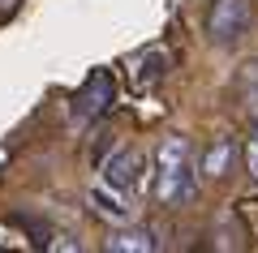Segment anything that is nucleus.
<instances>
[{"mask_svg": "<svg viewBox=\"0 0 258 253\" xmlns=\"http://www.w3.org/2000/svg\"><path fill=\"white\" fill-rule=\"evenodd\" d=\"M138 176H142V154L129 150V146H120V150L103 163V185H108V189H116V193H134Z\"/></svg>", "mask_w": 258, "mask_h": 253, "instance_id": "4", "label": "nucleus"}, {"mask_svg": "<svg viewBox=\"0 0 258 253\" xmlns=\"http://www.w3.org/2000/svg\"><path fill=\"white\" fill-rule=\"evenodd\" d=\"M249 0H211V13H207V39L215 47H232L241 35L249 30Z\"/></svg>", "mask_w": 258, "mask_h": 253, "instance_id": "2", "label": "nucleus"}, {"mask_svg": "<svg viewBox=\"0 0 258 253\" xmlns=\"http://www.w3.org/2000/svg\"><path fill=\"white\" fill-rule=\"evenodd\" d=\"M198 193V172L189 159V142L181 133H168L155 150V198L164 206H185Z\"/></svg>", "mask_w": 258, "mask_h": 253, "instance_id": "1", "label": "nucleus"}, {"mask_svg": "<svg viewBox=\"0 0 258 253\" xmlns=\"http://www.w3.org/2000/svg\"><path fill=\"white\" fill-rule=\"evenodd\" d=\"M108 103H112V77L99 69V73H91L86 86L74 95V112H78V120H95V116L108 112Z\"/></svg>", "mask_w": 258, "mask_h": 253, "instance_id": "3", "label": "nucleus"}, {"mask_svg": "<svg viewBox=\"0 0 258 253\" xmlns=\"http://www.w3.org/2000/svg\"><path fill=\"white\" fill-rule=\"evenodd\" d=\"M245 172L258 181V129L249 133V142H245Z\"/></svg>", "mask_w": 258, "mask_h": 253, "instance_id": "9", "label": "nucleus"}, {"mask_svg": "<svg viewBox=\"0 0 258 253\" xmlns=\"http://www.w3.org/2000/svg\"><path fill=\"white\" fill-rule=\"evenodd\" d=\"M232 154H237V142H232V137H215V142L207 146V154H203V176H207V181H220V176H228Z\"/></svg>", "mask_w": 258, "mask_h": 253, "instance_id": "6", "label": "nucleus"}, {"mask_svg": "<svg viewBox=\"0 0 258 253\" xmlns=\"http://www.w3.org/2000/svg\"><path fill=\"white\" fill-rule=\"evenodd\" d=\"M103 249L108 253H155L159 240L147 227H120V232H112L108 240H103Z\"/></svg>", "mask_w": 258, "mask_h": 253, "instance_id": "5", "label": "nucleus"}, {"mask_svg": "<svg viewBox=\"0 0 258 253\" xmlns=\"http://www.w3.org/2000/svg\"><path fill=\"white\" fill-rule=\"evenodd\" d=\"M138 86H151V81H155V77H164V73H168V56L164 52H147V56H142V60H138Z\"/></svg>", "mask_w": 258, "mask_h": 253, "instance_id": "8", "label": "nucleus"}, {"mask_svg": "<svg viewBox=\"0 0 258 253\" xmlns=\"http://www.w3.org/2000/svg\"><path fill=\"white\" fill-rule=\"evenodd\" d=\"M112 193H116V189H112ZM112 193H108V185H103V189H91V206L99 210V215H108V219H116V223H125V219H129V206H120Z\"/></svg>", "mask_w": 258, "mask_h": 253, "instance_id": "7", "label": "nucleus"}]
</instances>
